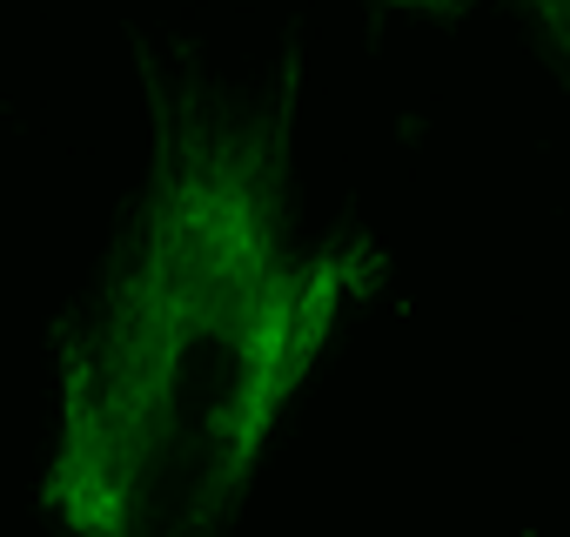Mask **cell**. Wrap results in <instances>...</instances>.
<instances>
[{
    "label": "cell",
    "instance_id": "obj_1",
    "mask_svg": "<svg viewBox=\"0 0 570 537\" xmlns=\"http://www.w3.org/2000/svg\"><path fill=\"white\" fill-rule=\"evenodd\" d=\"M148 81V182L81 316L61 323V417L41 510L68 537H222L323 363L370 242L289 228L296 68L255 108L195 75Z\"/></svg>",
    "mask_w": 570,
    "mask_h": 537
},
{
    "label": "cell",
    "instance_id": "obj_2",
    "mask_svg": "<svg viewBox=\"0 0 570 537\" xmlns=\"http://www.w3.org/2000/svg\"><path fill=\"white\" fill-rule=\"evenodd\" d=\"M517 8H523V14L537 21V35L570 61V0H517Z\"/></svg>",
    "mask_w": 570,
    "mask_h": 537
}]
</instances>
